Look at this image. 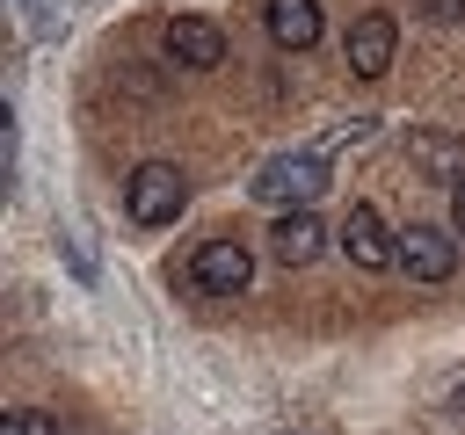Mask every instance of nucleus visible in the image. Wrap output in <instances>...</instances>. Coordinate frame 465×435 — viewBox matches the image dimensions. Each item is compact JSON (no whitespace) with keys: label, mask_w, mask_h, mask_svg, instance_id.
Returning <instances> with one entry per match:
<instances>
[{"label":"nucleus","mask_w":465,"mask_h":435,"mask_svg":"<svg viewBox=\"0 0 465 435\" xmlns=\"http://www.w3.org/2000/svg\"><path fill=\"white\" fill-rule=\"evenodd\" d=\"M0 435H58V420H51L44 406H7V420H0Z\"/></svg>","instance_id":"9b49d317"},{"label":"nucleus","mask_w":465,"mask_h":435,"mask_svg":"<svg viewBox=\"0 0 465 435\" xmlns=\"http://www.w3.org/2000/svg\"><path fill=\"white\" fill-rule=\"evenodd\" d=\"M182 203H189V181H182L174 160H145V167H131V181H124V210H131V225H167V218H182Z\"/></svg>","instance_id":"f03ea898"},{"label":"nucleus","mask_w":465,"mask_h":435,"mask_svg":"<svg viewBox=\"0 0 465 435\" xmlns=\"http://www.w3.org/2000/svg\"><path fill=\"white\" fill-rule=\"evenodd\" d=\"M327 181H334V174H327V152H276V160H262L254 196H262L269 210H312Z\"/></svg>","instance_id":"f257e3e1"},{"label":"nucleus","mask_w":465,"mask_h":435,"mask_svg":"<svg viewBox=\"0 0 465 435\" xmlns=\"http://www.w3.org/2000/svg\"><path fill=\"white\" fill-rule=\"evenodd\" d=\"M160 44H167V58H174V65H189V72H211V65H225V29H218L211 14H174Z\"/></svg>","instance_id":"423d86ee"},{"label":"nucleus","mask_w":465,"mask_h":435,"mask_svg":"<svg viewBox=\"0 0 465 435\" xmlns=\"http://www.w3.org/2000/svg\"><path fill=\"white\" fill-rule=\"evenodd\" d=\"M450 225H458V232H465V181H458V188H450Z\"/></svg>","instance_id":"ddd939ff"},{"label":"nucleus","mask_w":465,"mask_h":435,"mask_svg":"<svg viewBox=\"0 0 465 435\" xmlns=\"http://www.w3.org/2000/svg\"><path fill=\"white\" fill-rule=\"evenodd\" d=\"M400 268H407L414 283H450V276H458V246H450V232H436V225H407V232H400Z\"/></svg>","instance_id":"0eeeda50"},{"label":"nucleus","mask_w":465,"mask_h":435,"mask_svg":"<svg viewBox=\"0 0 465 435\" xmlns=\"http://www.w3.org/2000/svg\"><path fill=\"white\" fill-rule=\"evenodd\" d=\"M450 406H458V413H465V384H458V392H450Z\"/></svg>","instance_id":"4468645a"},{"label":"nucleus","mask_w":465,"mask_h":435,"mask_svg":"<svg viewBox=\"0 0 465 435\" xmlns=\"http://www.w3.org/2000/svg\"><path fill=\"white\" fill-rule=\"evenodd\" d=\"M407 167H414L421 181H450V188H458V181H465V145H458L450 130H414V138H407Z\"/></svg>","instance_id":"1a4fd4ad"},{"label":"nucleus","mask_w":465,"mask_h":435,"mask_svg":"<svg viewBox=\"0 0 465 435\" xmlns=\"http://www.w3.org/2000/svg\"><path fill=\"white\" fill-rule=\"evenodd\" d=\"M392 51H400V22L392 14H356L349 22V36H341V58H349V72L356 80H385V65H392Z\"/></svg>","instance_id":"20e7f679"},{"label":"nucleus","mask_w":465,"mask_h":435,"mask_svg":"<svg viewBox=\"0 0 465 435\" xmlns=\"http://www.w3.org/2000/svg\"><path fill=\"white\" fill-rule=\"evenodd\" d=\"M189 283L211 290V297H240V290L254 283V254H247L240 239H203V246L189 254Z\"/></svg>","instance_id":"7ed1b4c3"},{"label":"nucleus","mask_w":465,"mask_h":435,"mask_svg":"<svg viewBox=\"0 0 465 435\" xmlns=\"http://www.w3.org/2000/svg\"><path fill=\"white\" fill-rule=\"evenodd\" d=\"M262 22L276 36V51H312L320 44V0H269Z\"/></svg>","instance_id":"9d476101"},{"label":"nucleus","mask_w":465,"mask_h":435,"mask_svg":"<svg viewBox=\"0 0 465 435\" xmlns=\"http://www.w3.org/2000/svg\"><path fill=\"white\" fill-rule=\"evenodd\" d=\"M320 246H327V225H320V210H276V225H269V254H276L283 268H305V261H320Z\"/></svg>","instance_id":"6e6552de"},{"label":"nucleus","mask_w":465,"mask_h":435,"mask_svg":"<svg viewBox=\"0 0 465 435\" xmlns=\"http://www.w3.org/2000/svg\"><path fill=\"white\" fill-rule=\"evenodd\" d=\"M421 7H429V14H443V22H458V14H465V0H421Z\"/></svg>","instance_id":"f8f14e48"},{"label":"nucleus","mask_w":465,"mask_h":435,"mask_svg":"<svg viewBox=\"0 0 465 435\" xmlns=\"http://www.w3.org/2000/svg\"><path fill=\"white\" fill-rule=\"evenodd\" d=\"M334 239H341V254H349L363 276H378V268H392V261H400V239L385 232V218H378L371 203H356V210L341 218V232H334Z\"/></svg>","instance_id":"39448f33"}]
</instances>
